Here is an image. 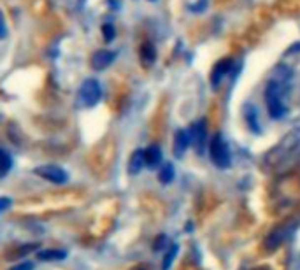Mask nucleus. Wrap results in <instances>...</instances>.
<instances>
[{"mask_svg": "<svg viewBox=\"0 0 300 270\" xmlns=\"http://www.w3.org/2000/svg\"><path fill=\"white\" fill-rule=\"evenodd\" d=\"M164 242H165V235H162V237L156 239V242H155V251L162 249V246H164Z\"/></svg>", "mask_w": 300, "mask_h": 270, "instance_id": "22", "label": "nucleus"}, {"mask_svg": "<svg viewBox=\"0 0 300 270\" xmlns=\"http://www.w3.org/2000/svg\"><path fill=\"white\" fill-rule=\"evenodd\" d=\"M67 256V253L62 249H46V251H40L37 254L39 260H64Z\"/></svg>", "mask_w": 300, "mask_h": 270, "instance_id": "14", "label": "nucleus"}, {"mask_svg": "<svg viewBox=\"0 0 300 270\" xmlns=\"http://www.w3.org/2000/svg\"><path fill=\"white\" fill-rule=\"evenodd\" d=\"M174 167L172 163H164V167L160 169V174H158V179H160V182H164V184H168V182L174 179Z\"/></svg>", "mask_w": 300, "mask_h": 270, "instance_id": "15", "label": "nucleus"}, {"mask_svg": "<svg viewBox=\"0 0 300 270\" xmlns=\"http://www.w3.org/2000/svg\"><path fill=\"white\" fill-rule=\"evenodd\" d=\"M9 206H11V198H7V197L0 198V212H2V210L7 209Z\"/></svg>", "mask_w": 300, "mask_h": 270, "instance_id": "21", "label": "nucleus"}, {"mask_svg": "<svg viewBox=\"0 0 300 270\" xmlns=\"http://www.w3.org/2000/svg\"><path fill=\"white\" fill-rule=\"evenodd\" d=\"M5 33H7V29H5V21H4V16L0 14V39H4Z\"/></svg>", "mask_w": 300, "mask_h": 270, "instance_id": "20", "label": "nucleus"}, {"mask_svg": "<svg viewBox=\"0 0 300 270\" xmlns=\"http://www.w3.org/2000/svg\"><path fill=\"white\" fill-rule=\"evenodd\" d=\"M188 132H190V142H192V146L197 150V153H202V148H204V142H205V123H204V120L195 121Z\"/></svg>", "mask_w": 300, "mask_h": 270, "instance_id": "6", "label": "nucleus"}, {"mask_svg": "<svg viewBox=\"0 0 300 270\" xmlns=\"http://www.w3.org/2000/svg\"><path fill=\"white\" fill-rule=\"evenodd\" d=\"M290 76H292V72L286 67H279V69H276L272 79L268 81L267 88H265V104H267L268 116L274 118V120H281L286 114L283 91L284 86H286V81H290Z\"/></svg>", "mask_w": 300, "mask_h": 270, "instance_id": "1", "label": "nucleus"}, {"mask_svg": "<svg viewBox=\"0 0 300 270\" xmlns=\"http://www.w3.org/2000/svg\"><path fill=\"white\" fill-rule=\"evenodd\" d=\"M244 118L246 121H248V126L251 128V132L258 133L260 132V123H258V111H256L255 105H246L244 109Z\"/></svg>", "mask_w": 300, "mask_h": 270, "instance_id": "12", "label": "nucleus"}, {"mask_svg": "<svg viewBox=\"0 0 300 270\" xmlns=\"http://www.w3.org/2000/svg\"><path fill=\"white\" fill-rule=\"evenodd\" d=\"M139 57H140V63L144 67H151L156 60V49L151 42H144L140 46V51H139Z\"/></svg>", "mask_w": 300, "mask_h": 270, "instance_id": "10", "label": "nucleus"}, {"mask_svg": "<svg viewBox=\"0 0 300 270\" xmlns=\"http://www.w3.org/2000/svg\"><path fill=\"white\" fill-rule=\"evenodd\" d=\"M177 249H179V247H177L176 244L168 247L167 254H165V258H164V267H162L164 270H168V269H170V265H172L174 258H176V254H177Z\"/></svg>", "mask_w": 300, "mask_h": 270, "instance_id": "17", "label": "nucleus"}, {"mask_svg": "<svg viewBox=\"0 0 300 270\" xmlns=\"http://www.w3.org/2000/svg\"><path fill=\"white\" fill-rule=\"evenodd\" d=\"M33 172L37 176H40L42 179L46 181H51V182H56V184H62V182L67 181V172H65L62 167H56V165H42V167H37Z\"/></svg>", "mask_w": 300, "mask_h": 270, "instance_id": "4", "label": "nucleus"}, {"mask_svg": "<svg viewBox=\"0 0 300 270\" xmlns=\"http://www.w3.org/2000/svg\"><path fill=\"white\" fill-rule=\"evenodd\" d=\"M209 154H211L212 163L218 167V169H228L230 163H232V156H230V150H228V144L225 142V139L221 137L220 133H216L211 141L209 146Z\"/></svg>", "mask_w": 300, "mask_h": 270, "instance_id": "2", "label": "nucleus"}, {"mask_svg": "<svg viewBox=\"0 0 300 270\" xmlns=\"http://www.w3.org/2000/svg\"><path fill=\"white\" fill-rule=\"evenodd\" d=\"M142 167H144V151L137 150L135 153L130 156V163H128V172H130V174H139Z\"/></svg>", "mask_w": 300, "mask_h": 270, "instance_id": "13", "label": "nucleus"}, {"mask_svg": "<svg viewBox=\"0 0 300 270\" xmlns=\"http://www.w3.org/2000/svg\"><path fill=\"white\" fill-rule=\"evenodd\" d=\"M190 142V132L188 130H177L176 135H174V151H176V156H183L184 151L188 150Z\"/></svg>", "mask_w": 300, "mask_h": 270, "instance_id": "9", "label": "nucleus"}, {"mask_svg": "<svg viewBox=\"0 0 300 270\" xmlns=\"http://www.w3.org/2000/svg\"><path fill=\"white\" fill-rule=\"evenodd\" d=\"M32 269H33V263L25 262V263H20V265H14L11 270H32Z\"/></svg>", "mask_w": 300, "mask_h": 270, "instance_id": "19", "label": "nucleus"}, {"mask_svg": "<svg viewBox=\"0 0 300 270\" xmlns=\"http://www.w3.org/2000/svg\"><path fill=\"white\" fill-rule=\"evenodd\" d=\"M253 270H270V269H268V267H256V269Z\"/></svg>", "mask_w": 300, "mask_h": 270, "instance_id": "23", "label": "nucleus"}, {"mask_svg": "<svg viewBox=\"0 0 300 270\" xmlns=\"http://www.w3.org/2000/svg\"><path fill=\"white\" fill-rule=\"evenodd\" d=\"M11 165H12V160L9 156L7 151L0 150V178H4L5 174L11 170Z\"/></svg>", "mask_w": 300, "mask_h": 270, "instance_id": "16", "label": "nucleus"}, {"mask_svg": "<svg viewBox=\"0 0 300 270\" xmlns=\"http://www.w3.org/2000/svg\"><path fill=\"white\" fill-rule=\"evenodd\" d=\"M114 58H116V53L114 51L100 49V51H97L92 57V67L97 70H104V69H107L112 61H114Z\"/></svg>", "mask_w": 300, "mask_h": 270, "instance_id": "7", "label": "nucleus"}, {"mask_svg": "<svg viewBox=\"0 0 300 270\" xmlns=\"http://www.w3.org/2000/svg\"><path fill=\"white\" fill-rule=\"evenodd\" d=\"M286 235H288V226L286 225H281V226H276L274 230H270V234L265 237L264 240V247L267 253H270V251H276L277 247L283 244V240L286 239Z\"/></svg>", "mask_w": 300, "mask_h": 270, "instance_id": "5", "label": "nucleus"}, {"mask_svg": "<svg viewBox=\"0 0 300 270\" xmlns=\"http://www.w3.org/2000/svg\"><path fill=\"white\" fill-rule=\"evenodd\" d=\"M79 97H81V102H83L86 107H93V105L100 100V97H102L100 85L95 79H86L83 83V86H81Z\"/></svg>", "mask_w": 300, "mask_h": 270, "instance_id": "3", "label": "nucleus"}, {"mask_svg": "<svg viewBox=\"0 0 300 270\" xmlns=\"http://www.w3.org/2000/svg\"><path fill=\"white\" fill-rule=\"evenodd\" d=\"M102 33H104V39L107 40H112L114 39V27H112V25H104V27H102Z\"/></svg>", "mask_w": 300, "mask_h": 270, "instance_id": "18", "label": "nucleus"}, {"mask_svg": "<svg viewBox=\"0 0 300 270\" xmlns=\"http://www.w3.org/2000/svg\"><path fill=\"white\" fill-rule=\"evenodd\" d=\"M162 161V151L158 146H149L148 150H144V165L149 169H155V167L160 165Z\"/></svg>", "mask_w": 300, "mask_h": 270, "instance_id": "11", "label": "nucleus"}, {"mask_svg": "<svg viewBox=\"0 0 300 270\" xmlns=\"http://www.w3.org/2000/svg\"><path fill=\"white\" fill-rule=\"evenodd\" d=\"M230 67H232V60H230V58H223V60H220L216 65H214V69H212V72H211L212 88H218V86H220L221 79H223L225 74L230 70Z\"/></svg>", "mask_w": 300, "mask_h": 270, "instance_id": "8", "label": "nucleus"}]
</instances>
